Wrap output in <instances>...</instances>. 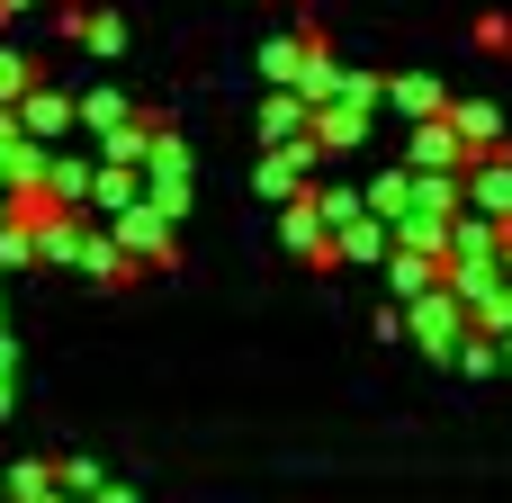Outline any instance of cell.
I'll use <instances>...</instances> for the list:
<instances>
[{
  "mask_svg": "<svg viewBox=\"0 0 512 503\" xmlns=\"http://www.w3.org/2000/svg\"><path fill=\"white\" fill-rule=\"evenodd\" d=\"M18 117H27V135H63V117H72V99H54V90H36V99H27Z\"/></svg>",
  "mask_w": 512,
  "mask_h": 503,
  "instance_id": "6da1fadb",
  "label": "cell"
},
{
  "mask_svg": "<svg viewBox=\"0 0 512 503\" xmlns=\"http://www.w3.org/2000/svg\"><path fill=\"white\" fill-rule=\"evenodd\" d=\"M36 99V81H27V63L18 54H0V108H27Z\"/></svg>",
  "mask_w": 512,
  "mask_h": 503,
  "instance_id": "7a4b0ae2",
  "label": "cell"
}]
</instances>
